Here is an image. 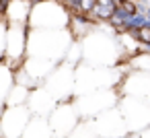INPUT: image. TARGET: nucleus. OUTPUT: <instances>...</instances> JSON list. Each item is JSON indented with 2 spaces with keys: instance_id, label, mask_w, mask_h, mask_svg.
I'll return each instance as SVG.
<instances>
[{
  "instance_id": "12",
  "label": "nucleus",
  "mask_w": 150,
  "mask_h": 138,
  "mask_svg": "<svg viewBox=\"0 0 150 138\" xmlns=\"http://www.w3.org/2000/svg\"><path fill=\"white\" fill-rule=\"evenodd\" d=\"M31 9H33V4L29 0H13L8 4V11L2 15V19L8 25H29Z\"/></svg>"
},
{
  "instance_id": "6",
  "label": "nucleus",
  "mask_w": 150,
  "mask_h": 138,
  "mask_svg": "<svg viewBox=\"0 0 150 138\" xmlns=\"http://www.w3.org/2000/svg\"><path fill=\"white\" fill-rule=\"evenodd\" d=\"M117 107L121 109V113L125 117V124H127V130L132 134L150 128V103L148 101L132 97V95H123L119 99Z\"/></svg>"
},
{
  "instance_id": "18",
  "label": "nucleus",
  "mask_w": 150,
  "mask_h": 138,
  "mask_svg": "<svg viewBox=\"0 0 150 138\" xmlns=\"http://www.w3.org/2000/svg\"><path fill=\"white\" fill-rule=\"evenodd\" d=\"M117 2H119V0H117Z\"/></svg>"
},
{
  "instance_id": "16",
  "label": "nucleus",
  "mask_w": 150,
  "mask_h": 138,
  "mask_svg": "<svg viewBox=\"0 0 150 138\" xmlns=\"http://www.w3.org/2000/svg\"><path fill=\"white\" fill-rule=\"evenodd\" d=\"M115 9H117V6L97 2V4H95V9H93L88 15H91V19H93L97 25H99V23H109V21H111V17H113V13H115Z\"/></svg>"
},
{
  "instance_id": "17",
  "label": "nucleus",
  "mask_w": 150,
  "mask_h": 138,
  "mask_svg": "<svg viewBox=\"0 0 150 138\" xmlns=\"http://www.w3.org/2000/svg\"><path fill=\"white\" fill-rule=\"evenodd\" d=\"M129 66L134 70H142V72H150V52H140L136 56L129 58Z\"/></svg>"
},
{
  "instance_id": "3",
  "label": "nucleus",
  "mask_w": 150,
  "mask_h": 138,
  "mask_svg": "<svg viewBox=\"0 0 150 138\" xmlns=\"http://www.w3.org/2000/svg\"><path fill=\"white\" fill-rule=\"evenodd\" d=\"M72 21V11L58 0H43L33 4L29 15L31 29H68Z\"/></svg>"
},
{
  "instance_id": "7",
  "label": "nucleus",
  "mask_w": 150,
  "mask_h": 138,
  "mask_svg": "<svg viewBox=\"0 0 150 138\" xmlns=\"http://www.w3.org/2000/svg\"><path fill=\"white\" fill-rule=\"evenodd\" d=\"M33 111L29 105H2V117H0V132L2 138H21L27 130Z\"/></svg>"
},
{
  "instance_id": "8",
  "label": "nucleus",
  "mask_w": 150,
  "mask_h": 138,
  "mask_svg": "<svg viewBox=\"0 0 150 138\" xmlns=\"http://www.w3.org/2000/svg\"><path fill=\"white\" fill-rule=\"evenodd\" d=\"M80 120L82 117H80L74 101H58V105L50 113V124H52L54 138H66L80 124Z\"/></svg>"
},
{
  "instance_id": "1",
  "label": "nucleus",
  "mask_w": 150,
  "mask_h": 138,
  "mask_svg": "<svg viewBox=\"0 0 150 138\" xmlns=\"http://www.w3.org/2000/svg\"><path fill=\"white\" fill-rule=\"evenodd\" d=\"M76 37L70 29H31L29 27V41H27V56L47 58L54 62H64L68 48Z\"/></svg>"
},
{
  "instance_id": "5",
  "label": "nucleus",
  "mask_w": 150,
  "mask_h": 138,
  "mask_svg": "<svg viewBox=\"0 0 150 138\" xmlns=\"http://www.w3.org/2000/svg\"><path fill=\"white\" fill-rule=\"evenodd\" d=\"M58 101H74L76 99V66L66 60L56 66V70L43 83Z\"/></svg>"
},
{
  "instance_id": "10",
  "label": "nucleus",
  "mask_w": 150,
  "mask_h": 138,
  "mask_svg": "<svg viewBox=\"0 0 150 138\" xmlns=\"http://www.w3.org/2000/svg\"><path fill=\"white\" fill-rule=\"evenodd\" d=\"M121 93L144 99V101L150 103V72L134 70L129 76H125L121 80Z\"/></svg>"
},
{
  "instance_id": "4",
  "label": "nucleus",
  "mask_w": 150,
  "mask_h": 138,
  "mask_svg": "<svg viewBox=\"0 0 150 138\" xmlns=\"http://www.w3.org/2000/svg\"><path fill=\"white\" fill-rule=\"evenodd\" d=\"M74 103H76V109H78L80 117L88 120V117H97L99 113L115 107L117 105V93L113 91V87H109V89H95V91L76 95Z\"/></svg>"
},
{
  "instance_id": "13",
  "label": "nucleus",
  "mask_w": 150,
  "mask_h": 138,
  "mask_svg": "<svg viewBox=\"0 0 150 138\" xmlns=\"http://www.w3.org/2000/svg\"><path fill=\"white\" fill-rule=\"evenodd\" d=\"M21 138H54L50 117L47 115H33Z\"/></svg>"
},
{
  "instance_id": "11",
  "label": "nucleus",
  "mask_w": 150,
  "mask_h": 138,
  "mask_svg": "<svg viewBox=\"0 0 150 138\" xmlns=\"http://www.w3.org/2000/svg\"><path fill=\"white\" fill-rule=\"evenodd\" d=\"M27 105L33 111V115H47L50 117V113L58 105V99L52 95V91L45 85H39V87L31 89V95H29Z\"/></svg>"
},
{
  "instance_id": "2",
  "label": "nucleus",
  "mask_w": 150,
  "mask_h": 138,
  "mask_svg": "<svg viewBox=\"0 0 150 138\" xmlns=\"http://www.w3.org/2000/svg\"><path fill=\"white\" fill-rule=\"evenodd\" d=\"M119 52H123V48L119 43V35L111 37L109 33L91 31L88 35L82 37V54H84L82 62H86V64L113 66V64H117Z\"/></svg>"
},
{
  "instance_id": "15",
  "label": "nucleus",
  "mask_w": 150,
  "mask_h": 138,
  "mask_svg": "<svg viewBox=\"0 0 150 138\" xmlns=\"http://www.w3.org/2000/svg\"><path fill=\"white\" fill-rule=\"evenodd\" d=\"M66 138H99V132H97V124H95V117H88V120H80V124L66 136Z\"/></svg>"
},
{
  "instance_id": "9",
  "label": "nucleus",
  "mask_w": 150,
  "mask_h": 138,
  "mask_svg": "<svg viewBox=\"0 0 150 138\" xmlns=\"http://www.w3.org/2000/svg\"><path fill=\"white\" fill-rule=\"evenodd\" d=\"M95 124H97L99 138H121L129 132L119 107H111V109L99 113L95 117Z\"/></svg>"
},
{
  "instance_id": "14",
  "label": "nucleus",
  "mask_w": 150,
  "mask_h": 138,
  "mask_svg": "<svg viewBox=\"0 0 150 138\" xmlns=\"http://www.w3.org/2000/svg\"><path fill=\"white\" fill-rule=\"evenodd\" d=\"M29 95H31V89L21 85V83H15V87L8 91V95L2 99V105H25L29 101Z\"/></svg>"
}]
</instances>
